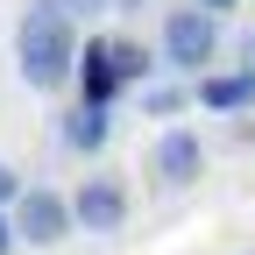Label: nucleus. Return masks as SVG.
<instances>
[{
    "mask_svg": "<svg viewBox=\"0 0 255 255\" xmlns=\"http://www.w3.org/2000/svg\"><path fill=\"white\" fill-rule=\"evenodd\" d=\"M14 64H21V78L36 92L71 85V71H78V28L64 14H50V7H28L14 21Z\"/></svg>",
    "mask_w": 255,
    "mask_h": 255,
    "instance_id": "1",
    "label": "nucleus"
},
{
    "mask_svg": "<svg viewBox=\"0 0 255 255\" xmlns=\"http://www.w3.org/2000/svg\"><path fill=\"white\" fill-rule=\"evenodd\" d=\"M156 43H163V64H170V71L206 78V71H213V57H220V21L199 14V7L184 0V7L163 14V36H156Z\"/></svg>",
    "mask_w": 255,
    "mask_h": 255,
    "instance_id": "2",
    "label": "nucleus"
},
{
    "mask_svg": "<svg viewBox=\"0 0 255 255\" xmlns=\"http://www.w3.org/2000/svg\"><path fill=\"white\" fill-rule=\"evenodd\" d=\"M7 220H14V241H28V248H57L64 234H78L71 199H64V191H50V184H28L21 206H14Z\"/></svg>",
    "mask_w": 255,
    "mask_h": 255,
    "instance_id": "3",
    "label": "nucleus"
},
{
    "mask_svg": "<svg viewBox=\"0 0 255 255\" xmlns=\"http://www.w3.org/2000/svg\"><path fill=\"white\" fill-rule=\"evenodd\" d=\"M199 170H206V142L191 135V128H163V135L149 142V177L156 184L184 191V184H199Z\"/></svg>",
    "mask_w": 255,
    "mask_h": 255,
    "instance_id": "4",
    "label": "nucleus"
},
{
    "mask_svg": "<svg viewBox=\"0 0 255 255\" xmlns=\"http://www.w3.org/2000/svg\"><path fill=\"white\" fill-rule=\"evenodd\" d=\"M71 220H78V234H121L128 227V184L121 177H85L71 191Z\"/></svg>",
    "mask_w": 255,
    "mask_h": 255,
    "instance_id": "5",
    "label": "nucleus"
},
{
    "mask_svg": "<svg viewBox=\"0 0 255 255\" xmlns=\"http://www.w3.org/2000/svg\"><path fill=\"white\" fill-rule=\"evenodd\" d=\"M71 85H78V107H100V114H114V100H121L114 36H92V43H78V71H71Z\"/></svg>",
    "mask_w": 255,
    "mask_h": 255,
    "instance_id": "6",
    "label": "nucleus"
},
{
    "mask_svg": "<svg viewBox=\"0 0 255 255\" xmlns=\"http://www.w3.org/2000/svg\"><path fill=\"white\" fill-rule=\"evenodd\" d=\"M191 100H199L206 114H248L255 107V78L248 71H206L199 85H191Z\"/></svg>",
    "mask_w": 255,
    "mask_h": 255,
    "instance_id": "7",
    "label": "nucleus"
},
{
    "mask_svg": "<svg viewBox=\"0 0 255 255\" xmlns=\"http://www.w3.org/2000/svg\"><path fill=\"white\" fill-rule=\"evenodd\" d=\"M107 142H114V114H100V107H71V114H64V149L100 156Z\"/></svg>",
    "mask_w": 255,
    "mask_h": 255,
    "instance_id": "8",
    "label": "nucleus"
},
{
    "mask_svg": "<svg viewBox=\"0 0 255 255\" xmlns=\"http://www.w3.org/2000/svg\"><path fill=\"white\" fill-rule=\"evenodd\" d=\"M114 71H121V85H142V78L156 71V50L135 43V36H114Z\"/></svg>",
    "mask_w": 255,
    "mask_h": 255,
    "instance_id": "9",
    "label": "nucleus"
},
{
    "mask_svg": "<svg viewBox=\"0 0 255 255\" xmlns=\"http://www.w3.org/2000/svg\"><path fill=\"white\" fill-rule=\"evenodd\" d=\"M184 107H191L184 85H149V92H142V114H149V121H177Z\"/></svg>",
    "mask_w": 255,
    "mask_h": 255,
    "instance_id": "10",
    "label": "nucleus"
},
{
    "mask_svg": "<svg viewBox=\"0 0 255 255\" xmlns=\"http://www.w3.org/2000/svg\"><path fill=\"white\" fill-rule=\"evenodd\" d=\"M28 7H50V14H64V21H71V14H100L107 0H28Z\"/></svg>",
    "mask_w": 255,
    "mask_h": 255,
    "instance_id": "11",
    "label": "nucleus"
},
{
    "mask_svg": "<svg viewBox=\"0 0 255 255\" xmlns=\"http://www.w3.org/2000/svg\"><path fill=\"white\" fill-rule=\"evenodd\" d=\"M21 191H28V184H21V170L0 163V213H14V206H21Z\"/></svg>",
    "mask_w": 255,
    "mask_h": 255,
    "instance_id": "12",
    "label": "nucleus"
},
{
    "mask_svg": "<svg viewBox=\"0 0 255 255\" xmlns=\"http://www.w3.org/2000/svg\"><path fill=\"white\" fill-rule=\"evenodd\" d=\"M234 57H241V64H234V71H248V78H255V28H248V36H241V43H234Z\"/></svg>",
    "mask_w": 255,
    "mask_h": 255,
    "instance_id": "13",
    "label": "nucleus"
},
{
    "mask_svg": "<svg viewBox=\"0 0 255 255\" xmlns=\"http://www.w3.org/2000/svg\"><path fill=\"white\" fill-rule=\"evenodd\" d=\"M191 7H199V14H213V21H220V14H227V7H241V0H191Z\"/></svg>",
    "mask_w": 255,
    "mask_h": 255,
    "instance_id": "14",
    "label": "nucleus"
},
{
    "mask_svg": "<svg viewBox=\"0 0 255 255\" xmlns=\"http://www.w3.org/2000/svg\"><path fill=\"white\" fill-rule=\"evenodd\" d=\"M14 248H21V241H14V220L0 213V255H14Z\"/></svg>",
    "mask_w": 255,
    "mask_h": 255,
    "instance_id": "15",
    "label": "nucleus"
},
{
    "mask_svg": "<svg viewBox=\"0 0 255 255\" xmlns=\"http://www.w3.org/2000/svg\"><path fill=\"white\" fill-rule=\"evenodd\" d=\"M114 7H142V0H114Z\"/></svg>",
    "mask_w": 255,
    "mask_h": 255,
    "instance_id": "16",
    "label": "nucleus"
}]
</instances>
